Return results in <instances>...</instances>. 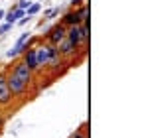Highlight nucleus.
Here are the masks:
<instances>
[{"label": "nucleus", "mask_w": 146, "mask_h": 138, "mask_svg": "<svg viewBox=\"0 0 146 138\" xmlns=\"http://www.w3.org/2000/svg\"><path fill=\"white\" fill-rule=\"evenodd\" d=\"M77 14H79V18H81V22H89V6L87 4H83L81 8H77Z\"/></svg>", "instance_id": "10"}, {"label": "nucleus", "mask_w": 146, "mask_h": 138, "mask_svg": "<svg viewBox=\"0 0 146 138\" xmlns=\"http://www.w3.org/2000/svg\"><path fill=\"white\" fill-rule=\"evenodd\" d=\"M83 4H87V2H85V0H71V2H69L71 10H77V8H81Z\"/></svg>", "instance_id": "14"}, {"label": "nucleus", "mask_w": 146, "mask_h": 138, "mask_svg": "<svg viewBox=\"0 0 146 138\" xmlns=\"http://www.w3.org/2000/svg\"><path fill=\"white\" fill-rule=\"evenodd\" d=\"M65 32H67V28H63L61 24H55V26H51L48 32L44 34V42L49 44V46H59L63 40H65Z\"/></svg>", "instance_id": "2"}, {"label": "nucleus", "mask_w": 146, "mask_h": 138, "mask_svg": "<svg viewBox=\"0 0 146 138\" xmlns=\"http://www.w3.org/2000/svg\"><path fill=\"white\" fill-rule=\"evenodd\" d=\"M40 8H42V4H40V2H32V6L26 10V16H28V18H34V16L40 12Z\"/></svg>", "instance_id": "11"}, {"label": "nucleus", "mask_w": 146, "mask_h": 138, "mask_svg": "<svg viewBox=\"0 0 146 138\" xmlns=\"http://www.w3.org/2000/svg\"><path fill=\"white\" fill-rule=\"evenodd\" d=\"M65 40H67V42H71L77 49L85 47V46H87V42H89V40L83 36L81 26H71V28H67V32H65Z\"/></svg>", "instance_id": "4"}, {"label": "nucleus", "mask_w": 146, "mask_h": 138, "mask_svg": "<svg viewBox=\"0 0 146 138\" xmlns=\"http://www.w3.org/2000/svg\"><path fill=\"white\" fill-rule=\"evenodd\" d=\"M4 16H6V10H0V20H4Z\"/></svg>", "instance_id": "18"}, {"label": "nucleus", "mask_w": 146, "mask_h": 138, "mask_svg": "<svg viewBox=\"0 0 146 138\" xmlns=\"http://www.w3.org/2000/svg\"><path fill=\"white\" fill-rule=\"evenodd\" d=\"M12 101H14V97H12V93L6 85V73H0V107L6 109V107L12 105Z\"/></svg>", "instance_id": "6"}, {"label": "nucleus", "mask_w": 146, "mask_h": 138, "mask_svg": "<svg viewBox=\"0 0 146 138\" xmlns=\"http://www.w3.org/2000/svg\"><path fill=\"white\" fill-rule=\"evenodd\" d=\"M6 85H8V89L12 93V97H24L26 93H28V87H30L26 81L14 77L12 73H6Z\"/></svg>", "instance_id": "3"}, {"label": "nucleus", "mask_w": 146, "mask_h": 138, "mask_svg": "<svg viewBox=\"0 0 146 138\" xmlns=\"http://www.w3.org/2000/svg\"><path fill=\"white\" fill-rule=\"evenodd\" d=\"M30 20H32V18H28V16H24V18L20 20V22H16V24H20V26H26V24L30 22Z\"/></svg>", "instance_id": "17"}, {"label": "nucleus", "mask_w": 146, "mask_h": 138, "mask_svg": "<svg viewBox=\"0 0 146 138\" xmlns=\"http://www.w3.org/2000/svg\"><path fill=\"white\" fill-rule=\"evenodd\" d=\"M14 6H16V8H20V10H28V8L32 6V2H30V0H18Z\"/></svg>", "instance_id": "13"}, {"label": "nucleus", "mask_w": 146, "mask_h": 138, "mask_svg": "<svg viewBox=\"0 0 146 138\" xmlns=\"http://www.w3.org/2000/svg\"><path fill=\"white\" fill-rule=\"evenodd\" d=\"M22 61H24L28 69L36 75V73H40V69H38V63H36V51H34V47H28L24 53H22Z\"/></svg>", "instance_id": "7"}, {"label": "nucleus", "mask_w": 146, "mask_h": 138, "mask_svg": "<svg viewBox=\"0 0 146 138\" xmlns=\"http://www.w3.org/2000/svg\"><path fill=\"white\" fill-rule=\"evenodd\" d=\"M34 51H36V63H38V69H40V71L48 67L49 59H51L53 55H57V47L49 46V44H46V42L34 46Z\"/></svg>", "instance_id": "1"}, {"label": "nucleus", "mask_w": 146, "mask_h": 138, "mask_svg": "<svg viewBox=\"0 0 146 138\" xmlns=\"http://www.w3.org/2000/svg\"><path fill=\"white\" fill-rule=\"evenodd\" d=\"M4 120H6V118H4V116L0 115V128H2V126H4Z\"/></svg>", "instance_id": "19"}, {"label": "nucleus", "mask_w": 146, "mask_h": 138, "mask_svg": "<svg viewBox=\"0 0 146 138\" xmlns=\"http://www.w3.org/2000/svg\"><path fill=\"white\" fill-rule=\"evenodd\" d=\"M57 53L61 55V59H69V57H73L75 53H77V47L73 46L71 42H67V40H63L59 46H57Z\"/></svg>", "instance_id": "9"}, {"label": "nucleus", "mask_w": 146, "mask_h": 138, "mask_svg": "<svg viewBox=\"0 0 146 138\" xmlns=\"http://www.w3.org/2000/svg\"><path fill=\"white\" fill-rule=\"evenodd\" d=\"M10 30H12V26H10V24H2V26H0V36H6V34H8V32H10Z\"/></svg>", "instance_id": "15"}, {"label": "nucleus", "mask_w": 146, "mask_h": 138, "mask_svg": "<svg viewBox=\"0 0 146 138\" xmlns=\"http://www.w3.org/2000/svg\"><path fill=\"white\" fill-rule=\"evenodd\" d=\"M59 14V8H49L48 12L44 14V20H51V18H55Z\"/></svg>", "instance_id": "12"}, {"label": "nucleus", "mask_w": 146, "mask_h": 138, "mask_svg": "<svg viewBox=\"0 0 146 138\" xmlns=\"http://www.w3.org/2000/svg\"><path fill=\"white\" fill-rule=\"evenodd\" d=\"M61 26L63 28H71V26H81V18H79V14H77V10H67L63 16H61Z\"/></svg>", "instance_id": "8"}, {"label": "nucleus", "mask_w": 146, "mask_h": 138, "mask_svg": "<svg viewBox=\"0 0 146 138\" xmlns=\"http://www.w3.org/2000/svg\"><path fill=\"white\" fill-rule=\"evenodd\" d=\"M71 138H87V132H81V130H75L71 134Z\"/></svg>", "instance_id": "16"}, {"label": "nucleus", "mask_w": 146, "mask_h": 138, "mask_svg": "<svg viewBox=\"0 0 146 138\" xmlns=\"http://www.w3.org/2000/svg\"><path fill=\"white\" fill-rule=\"evenodd\" d=\"M14 77H18V79H22V81H26L28 85H32V81H34V73L28 69V65H26L22 59H18L14 65H12V71H10Z\"/></svg>", "instance_id": "5"}]
</instances>
